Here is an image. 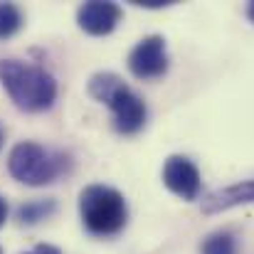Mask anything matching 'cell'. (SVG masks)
Segmentation results:
<instances>
[{
    "mask_svg": "<svg viewBox=\"0 0 254 254\" xmlns=\"http://www.w3.org/2000/svg\"><path fill=\"white\" fill-rule=\"evenodd\" d=\"M128 69L138 79H158L168 72V50L161 35L143 37L128 55Z\"/></svg>",
    "mask_w": 254,
    "mask_h": 254,
    "instance_id": "cell-5",
    "label": "cell"
},
{
    "mask_svg": "<svg viewBox=\"0 0 254 254\" xmlns=\"http://www.w3.org/2000/svg\"><path fill=\"white\" fill-rule=\"evenodd\" d=\"M79 215L91 235L109 237L126 227L128 205L126 197L109 185H86L79 195Z\"/></svg>",
    "mask_w": 254,
    "mask_h": 254,
    "instance_id": "cell-3",
    "label": "cell"
},
{
    "mask_svg": "<svg viewBox=\"0 0 254 254\" xmlns=\"http://www.w3.org/2000/svg\"><path fill=\"white\" fill-rule=\"evenodd\" d=\"M52 212H55V200H32V202L20 205L17 220H20L22 225H35V222L50 217Z\"/></svg>",
    "mask_w": 254,
    "mask_h": 254,
    "instance_id": "cell-9",
    "label": "cell"
},
{
    "mask_svg": "<svg viewBox=\"0 0 254 254\" xmlns=\"http://www.w3.org/2000/svg\"><path fill=\"white\" fill-rule=\"evenodd\" d=\"M89 94L106 104L114 114V126L124 136H133L143 128L148 119L146 101L114 72H96L89 79Z\"/></svg>",
    "mask_w": 254,
    "mask_h": 254,
    "instance_id": "cell-2",
    "label": "cell"
},
{
    "mask_svg": "<svg viewBox=\"0 0 254 254\" xmlns=\"http://www.w3.org/2000/svg\"><path fill=\"white\" fill-rule=\"evenodd\" d=\"M202 254H237V242L230 232H215L202 242Z\"/></svg>",
    "mask_w": 254,
    "mask_h": 254,
    "instance_id": "cell-11",
    "label": "cell"
},
{
    "mask_svg": "<svg viewBox=\"0 0 254 254\" xmlns=\"http://www.w3.org/2000/svg\"><path fill=\"white\" fill-rule=\"evenodd\" d=\"M77 22L86 35L104 37L114 32L116 25L121 22V7L106 0H89L77 10Z\"/></svg>",
    "mask_w": 254,
    "mask_h": 254,
    "instance_id": "cell-7",
    "label": "cell"
},
{
    "mask_svg": "<svg viewBox=\"0 0 254 254\" xmlns=\"http://www.w3.org/2000/svg\"><path fill=\"white\" fill-rule=\"evenodd\" d=\"M163 183L173 195L183 200H197L200 195V170L185 156H170L163 166Z\"/></svg>",
    "mask_w": 254,
    "mask_h": 254,
    "instance_id": "cell-6",
    "label": "cell"
},
{
    "mask_svg": "<svg viewBox=\"0 0 254 254\" xmlns=\"http://www.w3.org/2000/svg\"><path fill=\"white\" fill-rule=\"evenodd\" d=\"M22 10L12 2H0V40L12 37L22 27Z\"/></svg>",
    "mask_w": 254,
    "mask_h": 254,
    "instance_id": "cell-10",
    "label": "cell"
},
{
    "mask_svg": "<svg viewBox=\"0 0 254 254\" xmlns=\"http://www.w3.org/2000/svg\"><path fill=\"white\" fill-rule=\"evenodd\" d=\"M133 5H138V7H166L170 2L168 0H133Z\"/></svg>",
    "mask_w": 254,
    "mask_h": 254,
    "instance_id": "cell-13",
    "label": "cell"
},
{
    "mask_svg": "<svg viewBox=\"0 0 254 254\" xmlns=\"http://www.w3.org/2000/svg\"><path fill=\"white\" fill-rule=\"evenodd\" d=\"M0 254H2V250H0Z\"/></svg>",
    "mask_w": 254,
    "mask_h": 254,
    "instance_id": "cell-17",
    "label": "cell"
},
{
    "mask_svg": "<svg viewBox=\"0 0 254 254\" xmlns=\"http://www.w3.org/2000/svg\"><path fill=\"white\" fill-rule=\"evenodd\" d=\"M7 170L17 183L42 188L62 173V158L35 141H20L7 156Z\"/></svg>",
    "mask_w": 254,
    "mask_h": 254,
    "instance_id": "cell-4",
    "label": "cell"
},
{
    "mask_svg": "<svg viewBox=\"0 0 254 254\" xmlns=\"http://www.w3.org/2000/svg\"><path fill=\"white\" fill-rule=\"evenodd\" d=\"M2 141H5V133H2V128H0V148H2Z\"/></svg>",
    "mask_w": 254,
    "mask_h": 254,
    "instance_id": "cell-16",
    "label": "cell"
},
{
    "mask_svg": "<svg viewBox=\"0 0 254 254\" xmlns=\"http://www.w3.org/2000/svg\"><path fill=\"white\" fill-rule=\"evenodd\" d=\"M5 220H7V202H5V197L0 195V227L5 225Z\"/></svg>",
    "mask_w": 254,
    "mask_h": 254,
    "instance_id": "cell-14",
    "label": "cell"
},
{
    "mask_svg": "<svg viewBox=\"0 0 254 254\" xmlns=\"http://www.w3.org/2000/svg\"><path fill=\"white\" fill-rule=\"evenodd\" d=\"M254 202V180H242L227 188H220L215 192H210L202 200V212L215 215L230 207H240V205H252Z\"/></svg>",
    "mask_w": 254,
    "mask_h": 254,
    "instance_id": "cell-8",
    "label": "cell"
},
{
    "mask_svg": "<svg viewBox=\"0 0 254 254\" xmlns=\"http://www.w3.org/2000/svg\"><path fill=\"white\" fill-rule=\"evenodd\" d=\"M247 17L254 22V2H250V7H247Z\"/></svg>",
    "mask_w": 254,
    "mask_h": 254,
    "instance_id": "cell-15",
    "label": "cell"
},
{
    "mask_svg": "<svg viewBox=\"0 0 254 254\" xmlns=\"http://www.w3.org/2000/svg\"><path fill=\"white\" fill-rule=\"evenodd\" d=\"M25 254H62L57 247H52V245H37V247H32L30 252Z\"/></svg>",
    "mask_w": 254,
    "mask_h": 254,
    "instance_id": "cell-12",
    "label": "cell"
},
{
    "mask_svg": "<svg viewBox=\"0 0 254 254\" xmlns=\"http://www.w3.org/2000/svg\"><path fill=\"white\" fill-rule=\"evenodd\" d=\"M0 84L20 111H47L57 99V79L37 64L20 60H0Z\"/></svg>",
    "mask_w": 254,
    "mask_h": 254,
    "instance_id": "cell-1",
    "label": "cell"
}]
</instances>
